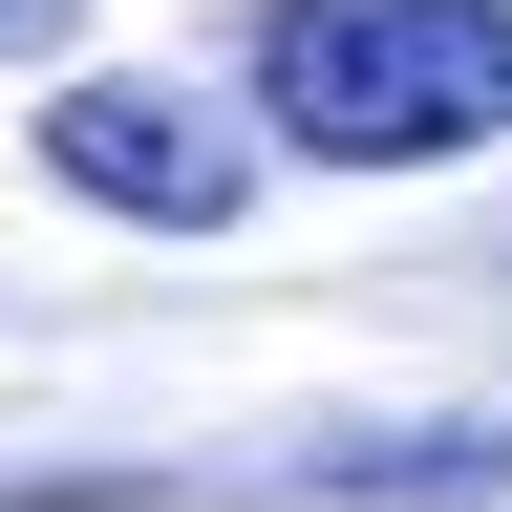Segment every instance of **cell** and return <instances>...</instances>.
<instances>
[{"mask_svg":"<svg viewBox=\"0 0 512 512\" xmlns=\"http://www.w3.org/2000/svg\"><path fill=\"white\" fill-rule=\"evenodd\" d=\"M235 128L299 171H448L512 128V0H256Z\"/></svg>","mask_w":512,"mask_h":512,"instance_id":"obj_1","label":"cell"},{"mask_svg":"<svg viewBox=\"0 0 512 512\" xmlns=\"http://www.w3.org/2000/svg\"><path fill=\"white\" fill-rule=\"evenodd\" d=\"M22 128H43V171L86 192V214H128V235H235V214H256V171H278L235 107L150 86V64H86V86H43Z\"/></svg>","mask_w":512,"mask_h":512,"instance_id":"obj_2","label":"cell"},{"mask_svg":"<svg viewBox=\"0 0 512 512\" xmlns=\"http://www.w3.org/2000/svg\"><path fill=\"white\" fill-rule=\"evenodd\" d=\"M64 22H86V0H0V64H22V43H64Z\"/></svg>","mask_w":512,"mask_h":512,"instance_id":"obj_3","label":"cell"}]
</instances>
